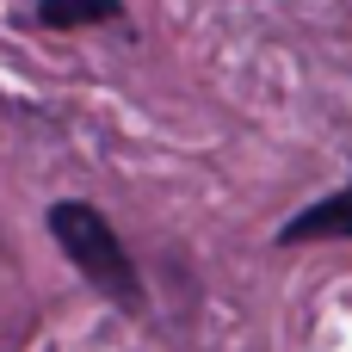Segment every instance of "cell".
<instances>
[{"instance_id": "obj_1", "label": "cell", "mask_w": 352, "mask_h": 352, "mask_svg": "<svg viewBox=\"0 0 352 352\" xmlns=\"http://www.w3.org/2000/svg\"><path fill=\"white\" fill-rule=\"evenodd\" d=\"M50 235H56V248L93 278V291H105L118 309H142V285H136V266H130V254L118 248V235H111V223L93 210V204H56L50 210Z\"/></svg>"}, {"instance_id": "obj_2", "label": "cell", "mask_w": 352, "mask_h": 352, "mask_svg": "<svg viewBox=\"0 0 352 352\" xmlns=\"http://www.w3.org/2000/svg\"><path fill=\"white\" fill-rule=\"evenodd\" d=\"M278 241H285V248H309V241H352V186H346V192L316 198L303 217H291Z\"/></svg>"}, {"instance_id": "obj_3", "label": "cell", "mask_w": 352, "mask_h": 352, "mask_svg": "<svg viewBox=\"0 0 352 352\" xmlns=\"http://www.w3.org/2000/svg\"><path fill=\"white\" fill-rule=\"evenodd\" d=\"M37 19H43L50 31H74V25L118 19V0H37Z\"/></svg>"}]
</instances>
